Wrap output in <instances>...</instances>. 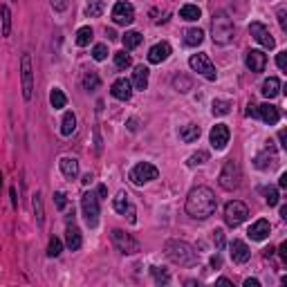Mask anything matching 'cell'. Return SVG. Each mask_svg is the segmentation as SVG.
<instances>
[{
    "label": "cell",
    "mask_w": 287,
    "mask_h": 287,
    "mask_svg": "<svg viewBox=\"0 0 287 287\" xmlns=\"http://www.w3.org/2000/svg\"><path fill=\"white\" fill-rule=\"evenodd\" d=\"M202 41H204V32H202V30H198V27H191V30H186V32H184V45H189V47H198Z\"/></svg>",
    "instance_id": "27"
},
{
    "label": "cell",
    "mask_w": 287,
    "mask_h": 287,
    "mask_svg": "<svg viewBox=\"0 0 287 287\" xmlns=\"http://www.w3.org/2000/svg\"><path fill=\"white\" fill-rule=\"evenodd\" d=\"M240 166H238V162L233 160H227L222 166V171H220V178H218V184L222 186L224 191H233L240 186Z\"/></svg>",
    "instance_id": "5"
},
{
    "label": "cell",
    "mask_w": 287,
    "mask_h": 287,
    "mask_svg": "<svg viewBox=\"0 0 287 287\" xmlns=\"http://www.w3.org/2000/svg\"><path fill=\"white\" fill-rule=\"evenodd\" d=\"M211 38L215 45H229L233 41V21L224 12H215L211 21Z\"/></svg>",
    "instance_id": "3"
},
{
    "label": "cell",
    "mask_w": 287,
    "mask_h": 287,
    "mask_svg": "<svg viewBox=\"0 0 287 287\" xmlns=\"http://www.w3.org/2000/svg\"><path fill=\"white\" fill-rule=\"evenodd\" d=\"M157 175H160V171H157V166H153L151 162H139V164H135L130 169V173H128V180L132 182V184H146V182H153L157 180Z\"/></svg>",
    "instance_id": "7"
},
{
    "label": "cell",
    "mask_w": 287,
    "mask_h": 287,
    "mask_svg": "<svg viewBox=\"0 0 287 287\" xmlns=\"http://www.w3.org/2000/svg\"><path fill=\"white\" fill-rule=\"evenodd\" d=\"M90 41H92V27H88V25L79 27V30H76V45L85 47Z\"/></svg>",
    "instance_id": "36"
},
{
    "label": "cell",
    "mask_w": 287,
    "mask_h": 287,
    "mask_svg": "<svg viewBox=\"0 0 287 287\" xmlns=\"http://www.w3.org/2000/svg\"><path fill=\"white\" fill-rule=\"evenodd\" d=\"M200 7L198 5H184V7L180 9V18H184V21H198L200 18Z\"/></svg>",
    "instance_id": "34"
},
{
    "label": "cell",
    "mask_w": 287,
    "mask_h": 287,
    "mask_svg": "<svg viewBox=\"0 0 287 287\" xmlns=\"http://www.w3.org/2000/svg\"><path fill=\"white\" fill-rule=\"evenodd\" d=\"M112 21L117 25H130L135 21V7L130 3H126V0H119L112 7Z\"/></svg>",
    "instance_id": "11"
},
{
    "label": "cell",
    "mask_w": 287,
    "mask_h": 287,
    "mask_svg": "<svg viewBox=\"0 0 287 287\" xmlns=\"http://www.w3.org/2000/svg\"><path fill=\"white\" fill-rule=\"evenodd\" d=\"M211 265H213V267H220V265H222V260H220V256H218V253H215V256L211 258Z\"/></svg>",
    "instance_id": "54"
},
{
    "label": "cell",
    "mask_w": 287,
    "mask_h": 287,
    "mask_svg": "<svg viewBox=\"0 0 287 287\" xmlns=\"http://www.w3.org/2000/svg\"><path fill=\"white\" fill-rule=\"evenodd\" d=\"M61 249H63V242H61L59 238H50V245H47V256H50V258L61 256Z\"/></svg>",
    "instance_id": "42"
},
{
    "label": "cell",
    "mask_w": 287,
    "mask_h": 287,
    "mask_svg": "<svg viewBox=\"0 0 287 287\" xmlns=\"http://www.w3.org/2000/svg\"><path fill=\"white\" fill-rule=\"evenodd\" d=\"M245 65L249 68L251 72H262L267 65V56L262 50H249L245 56Z\"/></svg>",
    "instance_id": "16"
},
{
    "label": "cell",
    "mask_w": 287,
    "mask_h": 287,
    "mask_svg": "<svg viewBox=\"0 0 287 287\" xmlns=\"http://www.w3.org/2000/svg\"><path fill=\"white\" fill-rule=\"evenodd\" d=\"M103 9H106V5H103V0H92V3L85 7V14H88L90 18H97L103 14Z\"/></svg>",
    "instance_id": "40"
},
{
    "label": "cell",
    "mask_w": 287,
    "mask_h": 287,
    "mask_svg": "<svg viewBox=\"0 0 287 287\" xmlns=\"http://www.w3.org/2000/svg\"><path fill=\"white\" fill-rule=\"evenodd\" d=\"M9 195H12V207H14V209H18V198H16V189H12V191H9Z\"/></svg>",
    "instance_id": "49"
},
{
    "label": "cell",
    "mask_w": 287,
    "mask_h": 287,
    "mask_svg": "<svg viewBox=\"0 0 287 287\" xmlns=\"http://www.w3.org/2000/svg\"><path fill=\"white\" fill-rule=\"evenodd\" d=\"M229 110H231V101H227V99H213L211 103V112L215 117H222V114H229Z\"/></svg>",
    "instance_id": "31"
},
{
    "label": "cell",
    "mask_w": 287,
    "mask_h": 287,
    "mask_svg": "<svg viewBox=\"0 0 287 287\" xmlns=\"http://www.w3.org/2000/svg\"><path fill=\"white\" fill-rule=\"evenodd\" d=\"M262 195H265L269 207H276V204H278V189H276V186H265V189H262Z\"/></svg>",
    "instance_id": "41"
},
{
    "label": "cell",
    "mask_w": 287,
    "mask_h": 287,
    "mask_svg": "<svg viewBox=\"0 0 287 287\" xmlns=\"http://www.w3.org/2000/svg\"><path fill=\"white\" fill-rule=\"evenodd\" d=\"M173 88L178 90V92H189V90H193V81L186 74H178L173 79Z\"/></svg>",
    "instance_id": "33"
},
{
    "label": "cell",
    "mask_w": 287,
    "mask_h": 287,
    "mask_svg": "<svg viewBox=\"0 0 287 287\" xmlns=\"http://www.w3.org/2000/svg\"><path fill=\"white\" fill-rule=\"evenodd\" d=\"M229 249H231V260L238 262V265H242V262H247L251 258L249 247H247V242H242V240H231Z\"/></svg>",
    "instance_id": "19"
},
{
    "label": "cell",
    "mask_w": 287,
    "mask_h": 287,
    "mask_svg": "<svg viewBox=\"0 0 287 287\" xmlns=\"http://www.w3.org/2000/svg\"><path fill=\"white\" fill-rule=\"evenodd\" d=\"M59 169L68 180H74L76 175H79V162H76L74 157H61Z\"/></svg>",
    "instance_id": "23"
},
{
    "label": "cell",
    "mask_w": 287,
    "mask_h": 287,
    "mask_svg": "<svg viewBox=\"0 0 287 287\" xmlns=\"http://www.w3.org/2000/svg\"><path fill=\"white\" fill-rule=\"evenodd\" d=\"M269 231H271L269 222L260 218V220H256V222L251 224V227H249V231H247V233H249V238H251V240H265V238L269 236Z\"/></svg>",
    "instance_id": "22"
},
{
    "label": "cell",
    "mask_w": 287,
    "mask_h": 287,
    "mask_svg": "<svg viewBox=\"0 0 287 287\" xmlns=\"http://www.w3.org/2000/svg\"><path fill=\"white\" fill-rule=\"evenodd\" d=\"M245 287H260V283H258L256 278H247L245 280Z\"/></svg>",
    "instance_id": "51"
},
{
    "label": "cell",
    "mask_w": 287,
    "mask_h": 287,
    "mask_svg": "<svg viewBox=\"0 0 287 287\" xmlns=\"http://www.w3.org/2000/svg\"><path fill=\"white\" fill-rule=\"evenodd\" d=\"M164 251H166V256H169V260H173L175 265H182V267H191L198 260V253L184 240H169L164 245Z\"/></svg>",
    "instance_id": "2"
},
{
    "label": "cell",
    "mask_w": 287,
    "mask_h": 287,
    "mask_svg": "<svg viewBox=\"0 0 287 287\" xmlns=\"http://www.w3.org/2000/svg\"><path fill=\"white\" fill-rule=\"evenodd\" d=\"M247 215H249V209H247L245 202L233 200V202H227V207H224V222H227L229 227L242 224L247 220Z\"/></svg>",
    "instance_id": "9"
},
{
    "label": "cell",
    "mask_w": 287,
    "mask_h": 287,
    "mask_svg": "<svg viewBox=\"0 0 287 287\" xmlns=\"http://www.w3.org/2000/svg\"><path fill=\"white\" fill-rule=\"evenodd\" d=\"M276 65H278L283 72H287V52H278V56H276Z\"/></svg>",
    "instance_id": "47"
},
{
    "label": "cell",
    "mask_w": 287,
    "mask_h": 287,
    "mask_svg": "<svg viewBox=\"0 0 287 287\" xmlns=\"http://www.w3.org/2000/svg\"><path fill=\"white\" fill-rule=\"evenodd\" d=\"M256 117L262 119L265 123H269V126H274L280 119V110L276 106H271V103H262V106H256Z\"/></svg>",
    "instance_id": "18"
},
{
    "label": "cell",
    "mask_w": 287,
    "mask_h": 287,
    "mask_svg": "<svg viewBox=\"0 0 287 287\" xmlns=\"http://www.w3.org/2000/svg\"><path fill=\"white\" fill-rule=\"evenodd\" d=\"M132 85L137 90H146L148 88V68L146 65H137L132 72Z\"/></svg>",
    "instance_id": "25"
},
{
    "label": "cell",
    "mask_w": 287,
    "mask_h": 287,
    "mask_svg": "<svg viewBox=\"0 0 287 287\" xmlns=\"http://www.w3.org/2000/svg\"><path fill=\"white\" fill-rule=\"evenodd\" d=\"M215 283H218V285H231V280H229V278H218Z\"/></svg>",
    "instance_id": "58"
},
{
    "label": "cell",
    "mask_w": 287,
    "mask_h": 287,
    "mask_svg": "<svg viewBox=\"0 0 287 287\" xmlns=\"http://www.w3.org/2000/svg\"><path fill=\"white\" fill-rule=\"evenodd\" d=\"M151 274H153V278H155L157 285H169L171 283V274L164 269V267H155V265H153L151 267Z\"/></svg>",
    "instance_id": "35"
},
{
    "label": "cell",
    "mask_w": 287,
    "mask_h": 287,
    "mask_svg": "<svg viewBox=\"0 0 287 287\" xmlns=\"http://www.w3.org/2000/svg\"><path fill=\"white\" fill-rule=\"evenodd\" d=\"M213 242H215V249H222V247H224V231H222V229H215V231H213Z\"/></svg>",
    "instance_id": "46"
},
{
    "label": "cell",
    "mask_w": 287,
    "mask_h": 287,
    "mask_svg": "<svg viewBox=\"0 0 287 287\" xmlns=\"http://www.w3.org/2000/svg\"><path fill=\"white\" fill-rule=\"evenodd\" d=\"M186 213L195 220H207L209 215L215 213L218 209V200H215V193L209 186H195L191 189V193L186 195Z\"/></svg>",
    "instance_id": "1"
},
{
    "label": "cell",
    "mask_w": 287,
    "mask_h": 287,
    "mask_svg": "<svg viewBox=\"0 0 287 287\" xmlns=\"http://www.w3.org/2000/svg\"><path fill=\"white\" fill-rule=\"evenodd\" d=\"M52 7H54L56 12H65V9H68V0H52Z\"/></svg>",
    "instance_id": "48"
},
{
    "label": "cell",
    "mask_w": 287,
    "mask_h": 287,
    "mask_svg": "<svg viewBox=\"0 0 287 287\" xmlns=\"http://www.w3.org/2000/svg\"><path fill=\"white\" fill-rule=\"evenodd\" d=\"M81 211H83V218H85V222H88L90 229L97 227L99 213H101V209H99V195H94L92 191L83 193V198H81Z\"/></svg>",
    "instance_id": "6"
},
{
    "label": "cell",
    "mask_w": 287,
    "mask_h": 287,
    "mask_svg": "<svg viewBox=\"0 0 287 287\" xmlns=\"http://www.w3.org/2000/svg\"><path fill=\"white\" fill-rule=\"evenodd\" d=\"M65 245H68L70 251H79L81 245H83V238H81V231L79 227H76L74 222L68 224V229H65Z\"/></svg>",
    "instance_id": "21"
},
{
    "label": "cell",
    "mask_w": 287,
    "mask_h": 287,
    "mask_svg": "<svg viewBox=\"0 0 287 287\" xmlns=\"http://www.w3.org/2000/svg\"><path fill=\"white\" fill-rule=\"evenodd\" d=\"M278 21H280V27H283V30H287V23H285V9H280V12H278Z\"/></svg>",
    "instance_id": "50"
},
{
    "label": "cell",
    "mask_w": 287,
    "mask_h": 287,
    "mask_svg": "<svg viewBox=\"0 0 287 287\" xmlns=\"http://www.w3.org/2000/svg\"><path fill=\"white\" fill-rule=\"evenodd\" d=\"M0 191H3V173H0Z\"/></svg>",
    "instance_id": "63"
},
{
    "label": "cell",
    "mask_w": 287,
    "mask_h": 287,
    "mask_svg": "<svg viewBox=\"0 0 287 287\" xmlns=\"http://www.w3.org/2000/svg\"><path fill=\"white\" fill-rule=\"evenodd\" d=\"M106 193H108V189H106V186H99V195H101V198H106Z\"/></svg>",
    "instance_id": "59"
},
{
    "label": "cell",
    "mask_w": 287,
    "mask_h": 287,
    "mask_svg": "<svg viewBox=\"0 0 287 287\" xmlns=\"http://www.w3.org/2000/svg\"><path fill=\"white\" fill-rule=\"evenodd\" d=\"M14 3H18V0H14Z\"/></svg>",
    "instance_id": "64"
},
{
    "label": "cell",
    "mask_w": 287,
    "mask_h": 287,
    "mask_svg": "<svg viewBox=\"0 0 287 287\" xmlns=\"http://www.w3.org/2000/svg\"><path fill=\"white\" fill-rule=\"evenodd\" d=\"M278 184H280V189H285V186H287V173L280 175V182H278Z\"/></svg>",
    "instance_id": "57"
},
{
    "label": "cell",
    "mask_w": 287,
    "mask_h": 287,
    "mask_svg": "<svg viewBox=\"0 0 287 287\" xmlns=\"http://www.w3.org/2000/svg\"><path fill=\"white\" fill-rule=\"evenodd\" d=\"M229 137H231V132H229L227 123H215L211 128V132H209V141H211V146L215 151H224L229 144Z\"/></svg>",
    "instance_id": "13"
},
{
    "label": "cell",
    "mask_w": 287,
    "mask_h": 287,
    "mask_svg": "<svg viewBox=\"0 0 287 287\" xmlns=\"http://www.w3.org/2000/svg\"><path fill=\"white\" fill-rule=\"evenodd\" d=\"M128 128H130V130H137V121H135V119H130V121H128Z\"/></svg>",
    "instance_id": "60"
},
{
    "label": "cell",
    "mask_w": 287,
    "mask_h": 287,
    "mask_svg": "<svg viewBox=\"0 0 287 287\" xmlns=\"http://www.w3.org/2000/svg\"><path fill=\"white\" fill-rule=\"evenodd\" d=\"M112 209L117 213H121V215H128V220H130V222H137V215H135L137 211H135V207H132V202H130V198H128L126 191H119V193L114 195Z\"/></svg>",
    "instance_id": "12"
},
{
    "label": "cell",
    "mask_w": 287,
    "mask_h": 287,
    "mask_svg": "<svg viewBox=\"0 0 287 287\" xmlns=\"http://www.w3.org/2000/svg\"><path fill=\"white\" fill-rule=\"evenodd\" d=\"M276 162H278V157H276V151L271 146H267L265 151L260 153V155H256V160H253V166L260 171H269L276 166Z\"/></svg>",
    "instance_id": "15"
},
{
    "label": "cell",
    "mask_w": 287,
    "mask_h": 287,
    "mask_svg": "<svg viewBox=\"0 0 287 287\" xmlns=\"http://www.w3.org/2000/svg\"><path fill=\"white\" fill-rule=\"evenodd\" d=\"M0 16H3V36H9L12 34V12L7 5L0 7Z\"/></svg>",
    "instance_id": "37"
},
{
    "label": "cell",
    "mask_w": 287,
    "mask_h": 287,
    "mask_svg": "<svg viewBox=\"0 0 287 287\" xmlns=\"http://www.w3.org/2000/svg\"><path fill=\"white\" fill-rule=\"evenodd\" d=\"M249 34L253 36V41L260 43V45L267 47V50H274V47H276L274 36L269 34V30H267L262 23H251V25H249Z\"/></svg>",
    "instance_id": "14"
},
{
    "label": "cell",
    "mask_w": 287,
    "mask_h": 287,
    "mask_svg": "<svg viewBox=\"0 0 287 287\" xmlns=\"http://www.w3.org/2000/svg\"><path fill=\"white\" fill-rule=\"evenodd\" d=\"M74 130H76V117H74V112H65L63 114V121H61V135L70 137Z\"/></svg>",
    "instance_id": "28"
},
{
    "label": "cell",
    "mask_w": 287,
    "mask_h": 287,
    "mask_svg": "<svg viewBox=\"0 0 287 287\" xmlns=\"http://www.w3.org/2000/svg\"><path fill=\"white\" fill-rule=\"evenodd\" d=\"M110 94L114 99H119V101H128L132 97V83L128 79H117L112 83V88H110Z\"/></svg>",
    "instance_id": "17"
},
{
    "label": "cell",
    "mask_w": 287,
    "mask_h": 287,
    "mask_svg": "<svg viewBox=\"0 0 287 287\" xmlns=\"http://www.w3.org/2000/svg\"><path fill=\"white\" fill-rule=\"evenodd\" d=\"M269 256H274V247H267L265 249V258H269Z\"/></svg>",
    "instance_id": "61"
},
{
    "label": "cell",
    "mask_w": 287,
    "mask_h": 287,
    "mask_svg": "<svg viewBox=\"0 0 287 287\" xmlns=\"http://www.w3.org/2000/svg\"><path fill=\"white\" fill-rule=\"evenodd\" d=\"M32 207H34V215H36V222L38 227H43V222H45V207H43V195L34 193V200H32Z\"/></svg>",
    "instance_id": "29"
},
{
    "label": "cell",
    "mask_w": 287,
    "mask_h": 287,
    "mask_svg": "<svg viewBox=\"0 0 287 287\" xmlns=\"http://www.w3.org/2000/svg\"><path fill=\"white\" fill-rule=\"evenodd\" d=\"M54 204H56V209H65V207H68V198H65L63 191H56V193H54Z\"/></svg>",
    "instance_id": "45"
},
{
    "label": "cell",
    "mask_w": 287,
    "mask_h": 287,
    "mask_svg": "<svg viewBox=\"0 0 287 287\" xmlns=\"http://www.w3.org/2000/svg\"><path fill=\"white\" fill-rule=\"evenodd\" d=\"M121 41H123V47H126V50H135V47L141 43V34L139 32H135V30L126 32V34L121 36Z\"/></svg>",
    "instance_id": "32"
},
{
    "label": "cell",
    "mask_w": 287,
    "mask_h": 287,
    "mask_svg": "<svg viewBox=\"0 0 287 287\" xmlns=\"http://www.w3.org/2000/svg\"><path fill=\"white\" fill-rule=\"evenodd\" d=\"M169 56H171L169 43H157V45H153L151 50H148V63L157 65V63H162V61H166Z\"/></svg>",
    "instance_id": "20"
},
{
    "label": "cell",
    "mask_w": 287,
    "mask_h": 287,
    "mask_svg": "<svg viewBox=\"0 0 287 287\" xmlns=\"http://www.w3.org/2000/svg\"><path fill=\"white\" fill-rule=\"evenodd\" d=\"M92 180H94V175H92V173H88V175H85V178H83V184H85V186H88V184H92Z\"/></svg>",
    "instance_id": "56"
},
{
    "label": "cell",
    "mask_w": 287,
    "mask_h": 287,
    "mask_svg": "<svg viewBox=\"0 0 287 287\" xmlns=\"http://www.w3.org/2000/svg\"><path fill=\"white\" fill-rule=\"evenodd\" d=\"M114 65H117L119 70H126V68H130V65H132L130 54H126V50H121V52H114Z\"/></svg>",
    "instance_id": "38"
},
{
    "label": "cell",
    "mask_w": 287,
    "mask_h": 287,
    "mask_svg": "<svg viewBox=\"0 0 287 287\" xmlns=\"http://www.w3.org/2000/svg\"><path fill=\"white\" fill-rule=\"evenodd\" d=\"M207 160H209V153L198 151V153H193V155L189 157V166H200V164H204Z\"/></svg>",
    "instance_id": "43"
},
{
    "label": "cell",
    "mask_w": 287,
    "mask_h": 287,
    "mask_svg": "<svg viewBox=\"0 0 287 287\" xmlns=\"http://www.w3.org/2000/svg\"><path fill=\"white\" fill-rule=\"evenodd\" d=\"M200 137V126H195V123H186V126L180 128V139L191 144V141H198Z\"/></svg>",
    "instance_id": "26"
},
{
    "label": "cell",
    "mask_w": 287,
    "mask_h": 287,
    "mask_svg": "<svg viewBox=\"0 0 287 287\" xmlns=\"http://www.w3.org/2000/svg\"><path fill=\"white\" fill-rule=\"evenodd\" d=\"M247 114H249V117H256V103H249V106H247Z\"/></svg>",
    "instance_id": "53"
},
{
    "label": "cell",
    "mask_w": 287,
    "mask_h": 287,
    "mask_svg": "<svg viewBox=\"0 0 287 287\" xmlns=\"http://www.w3.org/2000/svg\"><path fill=\"white\" fill-rule=\"evenodd\" d=\"M280 256H283V260H287V242L280 245Z\"/></svg>",
    "instance_id": "55"
},
{
    "label": "cell",
    "mask_w": 287,
    "mask_h": 287,
    "mask_svg": "<svg viewBox=\"0 0 287 287\" xmlns=\"http://www.w3.org/2000/svg\"><path fill=\"white\" fill-rule=\"evenodd\" d=\"M21 83H23V97L30 101L34 94V68H32V56L23 54L21 56Z\"/></svg>",
    "instance_id": "8"
},
{
    "label": "cell",
    "mask_w": 287,
    "mask_h": 287,
    "mask_svg": "<svg viewBox=\"0 0 287 287\" xmlns=\"http://www.w3.org/2000/svg\"><path fill=\"white\" fill-rule=\"evenodd\" d=\"M106 34H108V38H110V41H112V38H117V34H114V32H112V30H108V32H106Z\"/></svg>",
    "instance_id": "62"
},
{
    "label": "cell",
    "mask_w": 287,
    "mask_h": 287,
    "mask_svg": "<svg viewBox=\"0 0 287 287\" xmlns=\"http://www.w3.org/2000/svg\"><path fill=\"white\" fill-rule=\"evenodd\" d=\"M50 103H52V108L54 110H59V108H65V103H68V97H65V92L61 88H54L50 92Z\"/></svg>",
    "instance_id": "30"
},
{
    "label": "cell",
    "mask_w": 287,
    "mask_h": 287,
    "mask_svg": "<svg viewBox=\"0 0 287 287\" xmlns=\"http://www.w3.org/2000/svg\"><path fill=\"white\" fill-rule=\"evenodd\" d=\"M110 240H112V245L117 247V251L126 253V256H132V253H139L141 245L137 238H132L130 233L121 231V229H112L110 231Z\"/></svg>",
    "instance_id": "4"
},
{
    "label": "cell",
    "mask_w": 287,
    "mask_h": 287,
    "mask_svg": "<svg viewBox=\"0 0 287 287\" xmlns=\"http://www.w3.org/2000/svg\"><path fill=\"white\" fill-rule=\"evenodd\" d=\"M106 56H108V45H103V43L94 45V50H92V59L94 61H106Z\"/></svg>",
    "instance_id": "44"
},
{
    "label": "cell",
    "mask_w": 287,
    "mask_h": 287,
    "mask_svg": "<svg viewBox=\"0 0 287 287\" xmlns=\"http://www.w3.org/2000/svg\"><path fill=\"white\" fill-rule=\"evenodd\" d=\"M278 139H280V146H283V148H287V144H285V141H287V135H285V130H280V132H278Z\"/></svg>",
    "instance_id": "52"
},
{
    "label": "cell",
    "mask_w": 287,
    "mask_h": 287,
    "mask_svg": "<svg viewBox=\"0 0 287 287\" xmlns=\"http://www.w3.org/2000/svg\"><path fill=\"white\" fill-rule=\"evenodd\" d=\"M99 83H101V79H99L97 72H92V70L85 72V76H83V88L85 90H97Z\"/></svg>",
    "instance_id": "39"
},
{
    "label": "cell",
    "mask_w": 287,
    "mask_h": 287,
    "mask_svg": "<svg viewBox=\"0 0 287 287\" xmlns=\"http://www.w3.org/2000/svg\"><path fill=\"white\" fill-rule=\"evenodd\" d=\"M189 65H191V70H195L198 74H202L207 81H215V76H218L215 65L211 63V59H209L207 54H193L189 59Z\"/></svg>",
    "instance_id": "10"
},
{
    "label": "cell",
    "mask_w": 287,
    "mask_h": 287,
    "mask_svg": "<svg viewBox=\"0 0 287 287\" xmlns=\"http://www.w3.org/2000/svg\"><path fill=\"white\" fill-rule=\"evenodd\" d=\"M262 97L265 99H274V97H278V92H280V81L276 79V76H269V79H265V83H262Z\"/></svg>",
    "instance_id": "24"
}]
</instances>
